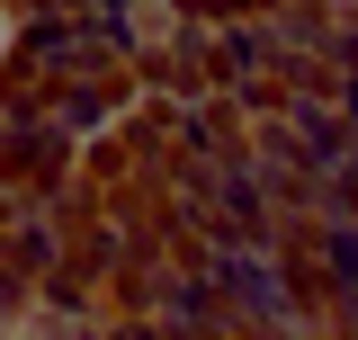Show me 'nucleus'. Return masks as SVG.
<instances>
[{
	"label": "nucleus",
	"mask_w": 358,
	"mask_h": 340,
	"mask_svg": "<svg viewBox=\"0 0 358 340\" xmlns=\"http://www.w3.org/2000/svg\"><path fill=\"white\" fill-rule=\"evenodd\" d=\"M18 36H27V18H18V0H0V63L18 54Z\"/></svg>",
	"instance_id": "1"
},
{
	"label": "nucleus",
	"mask_w": 358,
	"mask_h": 340,
	"mask_svg": "<svg viewBox=\"0 0 358 340\" xmlns=\"http://www.w3.org/2000/svg\"><path fill=\"white\" fill-rule=\"evenodd\" d=\"M331 9H358V0H331Z\"/></svg>",
	"instance_id": "2"
}]
</instances>
